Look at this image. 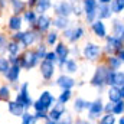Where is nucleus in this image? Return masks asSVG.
Returning a JSON list of instances; mask_svg holds the SVG:
<instances>
[{"label":"nucleus","instance_id":"nucleus-27","mask_svg":"<svg viewBox=\"0 0 124 124\" xmlns=\"http://www.w3.org/2000/svg\"><path fill=\"white\" fill-rule=\"evenodd\" d=\"M62 71H65L63 74H68V75H74V74H78V71H79V65H78V61L69 56V58H68V61L65 62V65L62 66Z\"/></svg>","mask_w":124,"mask_h":124},{"label":"nucleus","instance_id":"nucleus-11","mask_svg":"<svg viewBox=\"0 0 124 124\" xmlns=\"http://www.w3.org/2000/svg\"><path fill=\"white\" fill-rule=\"evenodd\" d=\"M54 52H55V54H56V56H58L56 68L62 69V66L65 65V62L68 61V58H69V46H68V43H66V42H63V40H59V42L55 45Z\"/></svg>","mask_w":124,"mask_h":124},{"label":"nucleus","instance_id":"nucleus-10","mask_svg":"<svg viewBox=\"0 0 124 124\" xmlns=\"http://www.w3.org/2000/svg\"><path fill=\"white\" fill-rule=\"evenodd\" d=\"M52 9H54V15L55 16L71 17L72 16V9H74V3L69 1V0H59V1L54 3Z\"/></svg>","mask_w":124,"mask_h":124},{"label":"nucleus","instance_id":"nucleus-34","mask_svg":"<svg viewBox=\"0 0 124 124\" xmlns=\"http://www.w3.org/2000/svg\"><path fill=\"white\" fill-rule=\"evenodd\" d=\"M72 95H74L72 90H62L61 93H59V95L56 97V102H59L62 105H66L72 100Z\"/></svg>","mask_w":124,"mask_h":124},{"label":"nucleus","instance_id":"nucleus-49","mask_svg":"<svg viewBox=\"0 0 124 124\" xmlns=\"http://www.w3.org/2000/svg\"><path fill=\"white\" fill-rule=\"evenodd\" d=\"M113 107H114V104L113 102H107V104H104V114H111V111H113Z\"/></svg>","mask_w":124,"mask_h":124},{"label":"nucleus","instance_id":"nucleus-24","mask_svg":"<svg viewBox=\"0 0 124 124\" xmlns=\"http://www.w3.org/2000/svg\"><path fill=\"white\" fill-rule=\"evenodd\" d=\"M43 43L48 46V48H55V45L59 42V39H61V33L58 31H55V29H51V31L48 32L45 36H43Z\"/></svg>","mask_w":124,"mask_h":124},{"label":"nucleus","instance_id":"nucleus-57","mask_svg":"<svg viewBox=\"0 0 124 124\" xmlns=\"http://www.w3.org/2000/svg\"><path fill=\"white\" fill-rule=\"evenodd\" d=\"M117 124H124V116H121V117L118 118V121H117Z\"/></svg>","mask_w":124,"mask_h":124},{"label":"nucleus","instance_id":"nucleus-28","mask_svg":"<svg viewBox=\"0 0 124 124\" xmlns=\"http://www.w3.org/2000/svg\"><path fill=\"white\" fill-rule=\"evenodd\" d=\"M22 19H23V23L28 26V28H33L36 25V20H38V13L33 10V9H28L23 15H22Z\"/></svg>","mask_w":124,"mask_h":124},{"label":"nucleus","instance_id":"nucleus-13","mask_svg":"<svg viewBox=\"0 0 124 124\" xmlns=\"http://www.w3.org/2000/svg\"><path fill=\"white\" fill-rule=\"evenodd\" d=\"M33 29H36L40 35L45 36L48 32L52 29V16H49L48 13L38 15V20H36V25L33 26Z\"/></svg>","mask_w":124,"mask_h":124},{"label":"nucleus","instance_id":"nucleus-59","mask_svg":"<svg viewBox=\"0 0 124 124\" xmlns=\"http://www.w3.org/2000/svg\"><path fill=\"white\" fill-rule=\"evenodd\" d=\"M120 91H121V97H123V100H124V85L120 87Z\"/></svg>","mask_w":124,"mask_h":124},{"label":"nucleus","instance_id":"nucleus-4","mask_svg":"<svg viewBox=\"0 0 124 124\" xmlns=\"http://www.w3.org/2000/svg\"><path fill=\"white\" fill-rule=\"evenodd\" d=\"M108 66L105 65V63H101V65H98L97 68H95V71H94V75L91 77V79H90V84L93 85L94 88H97L98 91H102L104 90V87H107L105 85V81H107V74H108Z\"/></svg>","mask_w":124,"mask_h":124},{"label":"nucleus","instance_id":"nucleus-1","mask_svg":"<svg viewBox=\"0 0 124 124\" xmlns=\"http://www.w3.org/2000/svg\"><path fill=\"white\" fill-rule=\"evenodd\" d=\"M16 102H19L25 111H29L32 110V105H33V98H32V94L29 91V82L25 81V82H20V88L17 93H15V98H13Z\"/></svg>","mask_w":124,"mask_h":124},{"label":"nucleus","instance_id":"nucleus-15","mask_svg":"<svg viewBox=\"0 0 124 124\" xmlns=\"http://www.w3.org/2000/svg\"><path fill=\"white\" fill-rule=\"evenodd\" d=\"M23 19L22 16L19 15H10L6 20V31L9 33H13V32H19V31H23Z\"/></svg>","mask_w":124,"mask_h":124},{"label":"nucleus","instance_id":"nucleus-9","mask_svg":"<svg viewBox=\"0 0 124 124\" xmlns=\"http://www.w3.org/2000/svg\"><path fill=\"white\" fill-rule=\"evenodd\" d=\"M88 120L93 123V121H97L102 114H104V102H102V98L98 97L95 98L94 101L90 102V107H88Z\"/></svg>","mask_w":124,"mask_h":124},{"label":"nucleus","instance_id":"nucleus-16","mask_svg":"<svg viewBox=\"0 0 124 124\" xmlns=\"http://www.w3.org/2000/svg\"><path fill=\"white\" fill-rule=\"evenodd\" d=\"M38 101L40 102V105L43 107V110H45V111H49V110L56 104V97L51 93L49 90H43L42 93L39 94Z\"/></svg>","mask_w":124,"mask_h":124},{"label":"nucleus","instance_id":"nucleus-60","mask_svg":"<svg viewBox=\"0 0 124 124\" xmlns=\"http://www.w3.org/2000/svg\"><path fill=\"white\" fill-rule=\"evenodd\" d=\"M120 38H121V40L124 42V31H123V33H121V36H120Z\"/></svg>","mask_w":124,"mask_h":124},{"label":"nucleus","instance_id":"nucleus-25","mask_svg":"<svg viewBox=\"0 0 124 124\" xmlns=\"http://www.w3.org/2000/svg\"><path fill=\"white\" fill-rule=\"evenodd\" d=\"M22 51L23 49H22L19 42H15L12 39L7 40V43H6V56H19L22 54Z\"/></svg>","mask_w":124,"mask_h":124},{"label":"nucleus","instance_id":"nucleus-29","mask_svg":"<svg viewBox=\"0 0 124 124\" xmlns=\"http://www.w3.org/2000/svg\"><path fill=\"white\" fill-rule=\"evenodd\" d=\"M54 3L52 0H38V3L35 4L33 10L38 13V15H43V13H48L51 9H52Z\"/></svg>","mask_w":124,"mask_h":124},{"label":"nucleus","instance_id":"nucleus-26","mask_svg":"<svg viewBox=\"0 0 124 124\" xmlns=\"http://www.w3.org/2000/svg\"><path fill=\"white\" fill-rule=\"evenodd\" d=\"M90 102H91V101H88V100H85V98H82V97H77V98L74 100L72 108H74V111H75L77 114H82L84 111L88 110Z\"/></svg>","mask_w":124,"mask_h":124},{"label":"nucleus","instance_id":"nucleus-58","mask_svg":"<svg viewBox=\"0 0 124 124\" xmlns=\"http://www.w3.org/2000/svg\"><path fill=\"white\" fill-rule=\"evenodd\" d=\"M43 124H56V123H55V121H52V120H46Z\"/></svg>","mask_w":124,"mask_h":124},{"label":"nucleus","instance_id":"nucleus-39","mask_svg":"<svg viewBox=\"0 0 124 124\" xmlns=\"http://www.w3.org/2000/svg\"><path fill=\"white\" fill-rule=\"evenodd\" d=\"M10 68V62H9V58L6 56V55H0V75L3 77L6 72H7V69Z\"/></svg>","mask_w":124,"mask_h":124},{"label":"nucleus","instance_id":"nucleus-51","mask_svg":"<svg viewBox=\"0 0 124 124\" xmlns=\"http://www.w3.org/2000/svg\"><path fill=\"white\" fill-rule=\"evenodd\" d=\"M9 85H10V88H12L13 93H17L19 88H20V82H13V84H9Z\"/></svg>","mask_w":124,"mask_h":124},{"label":"nucleus","instance_id":"nucleus-61","mask_svg":"<svg viewBox=\"0 0 124 124\" xmlns=\"http://www.w3.org/2000/svg\"><path fill=\"white\" fill-rule=\"evenodd\" d=\"M69 1H72V3H75V1H78V0H69Z\"/></svg>","mask_w":124,"mask_h":124},{"label":"nucleus","instance_id":"nucleus-48","mask_svg":"<svg viewBox=\"0 0 124 124\" xmlns=\"http://www.w3.org/2000/svg\"><path fill=\"white\" fill-rule=\"evenodd\" d=\"M79 55H81V49H79L78 46H72V48H69V56H71V58L77 59Z\"/></svg>","mask_w":124,"mask_h":124},{"label":"nucleus","instance_id":"nucleus-30","mask_svg":"<svg viewBox=\"0 0 124 124\" xmlns=\"http://www.w3.org/2000/svg\"><path fill=\"white\" fill-rule=\"evenodd\" d=\"M13 91L10 88V85L7 82H3L0 84V102H7L13 98Z\"/></svg>","mask_w":124,"mask_h":124},{"label":"nucleus","instance_id":"nucleus-31","mask_svg":"<svg viewBox=\"0 0 124 124\" xmlns=\"http://www.w3.org/2000/svg\"><path fill=\"white\" fill-rule=\"evenodd\" d=\"M111 16H113V12H111L110 4H98V9H97V19L98 20L111 19Z\"/></svg>","mask_w":124,"mask_h":124},{"label":"nucleus","instance_id":"nucleus-52","mask_svg":"<svg viewBox=\"0 0 124 124\" xmlns=\"http://www.w3.org/2000/svg\"><path fill=\"white\" fill-rule=\"evenodd\" d=\"M9 6V1L7 0H0V12H4Z\"/></svg>","mask_w":124,"mask_h":124},{"label":"nucleus","instance_id":"nucleus-46","mask_svg":"<svg viewBox=\"0 0 124 124\" xmlns=\"http://www.w3.org/2000/svg\"><path fill=\"white\" fill-rule=\"evenodd\" d=\"M74 120H75V118H74L69 113H66V114H65V116H63L56 124H74Z\"/></svg>","mask_w":124,"mask_h":124},{"label":"nucleus","instance_id":"nucleus-7","mask_svg":"<svg viewBox=\"0 0 124 124\" xmlns=\"http://www.w3.org/2000/svg\"><path fill=\"white\" fill-rule=\"evenodd\" d=\"M82 4V10H84V17L87 23H93L94 20H97V9H98V0H79Z\"/></svg>","mask_w":124,"mask_h":124},{"label":"nucleus","instance_id":"nucleus-6","mask_svg":"<svg viewBox=\"0 0 124 124\" xmlns=\"http://www.w3.org/2000/svg\"><path fill=\"white\" fill-rule=\"evenodd\" d=\"M81 55L85 61H90V62H95L98 61L102 55V48L95 43V42H87L81 51Z\"/></svg>","mask_w":124,"mask_h":124},{"label":"nucleus","instance_id":"nucleus-55","mask_svg":"<svg viewBox=\"0 0 124 124\" xmlns=\"http://www.w3.org/2000/svg\"><path fill=\"white\" fill-rule=\"evenodd\" d=\"M117 56H118V59L124 63V48H123V49H120V51L117 52Z\"/></svg>","mask_w":124,"mask_h":124},{"label":"nucleus","instance_id":"nucleus-44","mask_svg":"<svg viewBox=\"0 0 124 124\" xmlns=\"http://www.w3.org/2000/svg\"><path fill=\"white\" fill-rule=\"evenodd\" d=\"M23 33L25 31H19V32H13V33H10L9 35V39H12V40H15V42H22V39H23Z\"/></svg>","mask_w":124,"mask_h":124},{"label":"nucleus","instance_id":"nucleus-2","mask_svg":"<svg viewBox=\"0 0 124 124\" xmlns=\"http://www.w3.org/2000/svg\"><path fill=\"white\" fill-rule=\"evenodd\" d=\"M39 62H40V59L35 54L33 48L32 49H26V51H22V54L19 55V66L23 71H31L33 68L39 66Z\"/></svg>","mask_w":124,"mask_h":124},{"label":"nucleus","instance_id":"nucleus-38","mask_svg":"<svg viewBox=\"0 0 124 124\" xmlns=\"http://www.w3.org/2000/svg\"><path fill=\"white\" fill-rule=\"evenodd\" d=\"M124 31V23L123 20H120V19H114L113 20V35L114 36H121V33Z\"/></svg>","mask_w":124,"mask_h":124},{"label":"nucleus","instance_id":"nucleus-14","mask_svg":"<svg viewBox=\"0 0 124 124\" xmlns=\"http://www.w3.org/2000/svg\"><path fill=\"white\" fill-rule=\"evenodd\" d=\"M55 85L58 87V88H61L62 90H72L75 85H77V79L72 77V75H68V74H59L58 77H56V79H55Z\"/></svg>","mask_w":124,"mask_h":124},{"label":"nucleus","instance_id":"nucleus-37","mask_svg":"<svg viewBox=\"0 0 124 124\" xmlns=\"http://www.w3.org/2000/svg\"><path fill=\"white\" fill-rule=\"evenodd\" d=\"M33 51H35V54L38 55V58L42 61V59H45V55H46V52H48L49 49H48V46H46L43 42H40V43H38V45L33 48Z\"/></svg>","mask_w":124,"mask_h":124},{"label":"nucleus","instance_id":"nucleus-3","mask_svg":"<svg viewBox=\"0 0 124 124\" xmlns=\"http://www.w3.org/2000/svg\"><path fill=\"white\" fill-rule=\"evenodd\" d=\"M84 36H85V29L81 25H71L68 29H65L61 33V38H63V42H68L71 45L78 43Z\"/></svg>","mask_w":124,"mask_h":124},{"label":"nucleus","instance_id":"nucleus-50","mask_svg":"<svg viewBox=\"0 0 124 124\" xmlns=\"http://www.w3.org/2000/svg\"><path fill=\"white\" fill-rule=\"evenodd\" d=\"M74 124H93L88 118H82V117H77L74 120Z\"/></svg>","mask_w":124,"mask_h":124},{"label":"nucleus","instance_id":"nucleus-5","mask_svg":"<svg viewBox=\"0 0 124 124\" xmlns=\"http://www.w3.org/2000/svg\"><path fill=\"white\" fill-rule=\"evenodd\" d=\"M42 38H43V35H40L36 29H33V28H28V29H25L23 39H22V42H20V46H22L23 51H26V49H32V48H35L38 43L42 42Z\"/></svg>","mask_w":124,"mask_h":124},{"label":"nucleus","instance_id":"nucleus-32","mask_svg":"<svg viewBox=\"0 0 124 124\" xmlns=\"http://www.w3.org/2000/svg\"><path fill=\"white\" fill-rule=\"evenodd\" d=\"M107 97H108V101L113 102V104L121 101L123 97H121L120 87H108V90H107Z\"/></svg>","mask_w":124,"mask_h":124},{"label":"nucleus","instance_id":"nucleus-47","mask_svg":"<svg viewBox=\"0 0 124 124\" xmlns=\"http://www.w3.org/2000/svg\"><path fill=\"white\" fill-rule=\"evenodd\" d=\"M33 114H35V117H36L38 121H43V123H45L46 120H49L46 111H36V113H33Z\"/></svg>","mask_w":124,"mask_h":124},{"label":"nucleus","instance_id":"nucleus-35","mask_svg":"<svg viewBox=\"0 0 124 124\" xmlns=\"http://www.w3.org/2000/svg\"><path fill=\"white\" fill-rule=\"evenodd\" d=\"M39 121L36 120V117H35V114H33V111H25L23 113V116L20 117V124H38Z\"/></svg>","mask_w":124,"mask_h":124},{"label":"nucleus","instance_id":"nucleus-19","mask_svg":"<svg viewBox=\"0 0 124 124\" xmlns=\"http://www.w3.org/2000/svg\"><path fill=\"white\" fill-rule=\"evenodd\" d=\"M66 113H68L66 105H62V104H59V102H56V104L48 111V118L52 120V121H55V123H58Z\"/></svg>","mask_w":124,"mask_h":124},{"label":"nucleus","instance_id":"nucleus-33","mask_svg":"<svg viewBox=\"0 0 124 124\" xmlns=\"http://www.w3.org/2000/svg\"><path fill=\"white\" fill-rule=\"evenodd\" d=\"M105 65L108 66L110 71H118L123 65V62L118 59L117 55H108L107 56V61H105Z\"/></svg>","mask_w":124,"mask_h":124},{"label":"nucleus","instance_id":"nucleus-40","mask_svg":"<svg viewBox=\"0 0 124 124\" xmlns=\"http://www.w3.org/2000/svg\"><path fill=\"white\" fill-rule=\"evenodd\" d=\"M116 116L114 114H102L101 118L97 120V124H116Z\"/></svg>","mask_w":124,"mask_h":124},{"label":"nucleus","instance_id":"nucleus-18","mask_svg":"<svg viewBox=\"0 0 124 124\" xmlns=\"http://www.w3.org/2000/svg\"><path fill=\"white\" fill-rule=\"evenodd\" d=\"M22 68L19 65H10V68L7 69V72L3 75L4 81L7 84H13V82H19L20 79V75H22Z\"/></svg>","mask_w":124,"mask_h":124},{"label":"nucleus","instance_id":"nucleus-21","mask_svg":"<svg viewBox=\"0 0 124 124\" xmlns=\"http://www.w3.org/2000/svg\"><path fill=\"white\" fill-rule=\"evenodd\" d=\"M7 105H6V108H7V113L12 116V117H16V118H20L22 116H23V113H25V108L19 104V102H16L13 98L10 100V101H7L6 102Z\"/></svg>","mask_w":124,"mask_h":124},{"label":"nucleus","instance_id":"nucleus-20","mask_svg":"<svg viewBox=\"0 0 124 124\" xmlns=\"http://www.w3.org/2000/svg\"><path fill=\"white\" fill-rule=\"evenodd\" d=\"M90 26H91V32L95 35V38H98V39H105L107 38V28H105L104 20H98L97 19Z\"/></svg>","mask_w":124,"mask_h":124},{"label":"nucleus","instance_id":"nucleus-42","mask_svg":"<svg viewBox=\"0 0 124 124\" xmlns=\"http://www.w3.org/2000/svg\"><path fill=\"white\" fill-rule=\"evenodd\" d=\"M9 40V36H6L4 32L0 31V55H6V43Z\"/></svg>","mask_w":124,"mask_h":124},{"label":"nucleus","instance_id":"nucleus-45","mask_svg":"<svg viewBox=\"0 0 124 124\" xmlns=\"http://www.w3.org/2000/svg\"><path fill=\"white\" fill-rule=\"evenodd\" d=\"M45 59H46V61H49V62H52V63H58V56H56V54L54 52V49L46 52Z\"/></svg>","mask_w":124,"mask_h":124},{"label":"nucleus","instance_id":"nucleus-36","mask_svg":"<svg viewBox=\"0 0 124 124\" xmlns=\"http://www.w3.org/2000/svg\"><path fill=\"white\" fill-rule=\"evenodd\" d=\"M110 7H111L113 15H120L124 10V0H111Z\"/></svg>","mask_w":124,"mask_h":124},{"label":"nucleus","instance_id":"nucleus-56","mask_svg":"<svg viewBox=\"0 0 124 124\" xmlns=\"http://www.w3.org/2000/svg\"><path fill=\"white\" fill-rule=\"evenodd\" d=\"M111 0H98V4H110Z\"/></svg>","mask_w":124,"mask_h":124},{"label":"nucleus","instance_id":"nucleus-17","mask_svg":"<svg viewBox=\"0 0 124 124\" xmlns=\"http://www.w3.org/2000/svg\"><path fill=\"white\" fill-rule=\"evenodd\" d=\"M105 85L107 87H123L124 85V71H108Z\"/></svg>","mask_w":124,"mask_h":124},{"label":"nucleus","instance_id":"nucleus-54","mask_svg":"<svg viewBox=\"0 0 124 124\" xmlns=\"http://www.w3.org/2000/svg\"><path fill=\"white\" fill-rule=\"evenodd\" d=\"M36 3H38V0H26V6H28V9H33Z\"/></svg>","mask_w":124,"mask_h":124},{"label":"nucleus","instance_id":"nucleus-23","mask_svg":"<svg viewBox=\"0 0 124 124\" xmlns=\"http://www.w3.org/2000/svg\"><path fill=\"white\" fill-rule=\"evenodd\" d=\"M9 1V7L12 10V15H19L22 16L26 10H28V6H26V0H7Z\"/></svg>","mask_w":124,"mask_h":124},{"label":"nucleus","instance_id":"nucleus-41","mask_svg":"<svg viewBox=\"0 0 124 124\" xmlns=\"http://www.w3.org/2000/svg\"><path fill=\"white\" fill-rule=\"evenodd\" d=\"M111 114H114V116H123L124 114V100H121V101H118V102L114 104Z\"/></svg>","mask_w":124,"mask_h":124},{"label":"nucleus","instance_id":"nucleus-22","mask_svg":"<svg viewBox=\"0 0 124 124\" xmlns=\"http://www.w3.org/2000/svg\"><path fill=\"white\" fill-rule=\"evenodd\" d=\"M71 19L69 17H63V16H54L52 17V28L58 32H63L71 26Z\"/></svg>","mask_w":124,"mask_h":124},{"label":"nucleus","instance_id":"nucleus-8","mask_svg":"<svg viewBox=\"0 0 124 124\" xmlns=\"http://www.w3.org/2000/svg\"><path fill=\"white\" fill-rule=\"evenodd\" d=\"M39 74H40V77H42V79L43 81H46V82H51L52 79H54V77H55V74H56V63H52V62L46 61V59H42V61L39 62Z\"/></svg>","mask_w":124,"mask_h":124},{"label":"nucleus","instance_id":"nucleus-12","mask_svg":"<svg viewBox=\"0 0 124 124\" xmlns=\"http://www.w3.org/2000/svg\"><path fill=\"white\" fill-rule=\"evenodd\" d=\"M123 40L121 38L118 36H114V35H110L105 38V45H104V49L102 52H107L108 55H113V54H117L120 49H123Z\"/></svg>","mask_w":124,"mask_h":124},{"label":"nucleus","instance_id":"nucleus-43","mask_svg":"<svg viewBox=\"0 0 124 124\" xmlns=\"http://www.w3.org/2000/svg\"><path fill=\"white\" fill-rule=\"evenodd\" d=\"M72 15H74L75 17H81V16L84 15V10H82V4H81V1H75V3H74Z\"/></svg>","mask_w":124,"mask_h":124},{"label":"nucleus","instance_id":"nucleus-53","mask_svg":"<svg viewBox=\"0 0 124 124\" xmlns=\"http://www.w3.org/2000/svg\"><path fill=\"white\" fill-rule=\"evenodd\" d=\"M10 65H19V56H7Z\"/></svg>","mask_w":124,"mask_h":124}]
</instances>
